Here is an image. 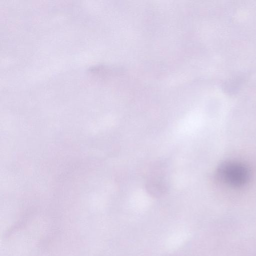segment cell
I'll return each instance as SVG.
<instances>
[{
    "label": "cell",
    "instance_id": "1",
    "mask_svg": "<svg viewBox=\"0 0 256 256\" xmlns=\"http://www.w3.org/2000/svg\"><path fill=\"white\" fill-rule=\"evenodd\" d=\"M218 178L232 186H240L248 180L249 172L244 165L234 162H225L220 166L217 172Z\"/></svg>",
    "mask_w": 256,
    "mask_h": 256
}]
</instances>
